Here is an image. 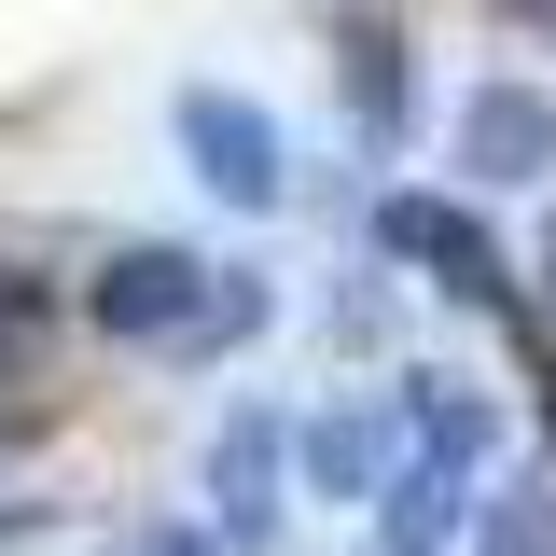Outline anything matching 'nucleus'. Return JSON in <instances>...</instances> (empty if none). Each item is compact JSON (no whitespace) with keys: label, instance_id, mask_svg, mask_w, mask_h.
I'll return each mask as SVG.
<instances>
[{"label":"nucleus","instance_id":"1","mask_svg":"<svg viewBox=\"0 0 556 556\" xmlns=\"http://www.w3.org/2000/svg\"><path fill=\"white\" fill-rule=\"evenodd\" d=\"M98 320H112V334H181V320H208V265L195 251H112Z\"/></svg>","mask_w":556,"mask_h":556},{"label":"nucleus","instance_id":"2","mask_svg":"<svg viewBox=\"0 0 556 556\" xmlns=\"http://www.w3.org/2000/svg\"><path fill=\"white\" fill-rule=\"evenodd\" d=\"M181 139H195V181H223V195H251V208L278 195V126L251 98H208L195 84V98H181Z\"/></svg>","mask_w":556,"mask_h":556},{"label":"nucleus","instance_id":"3","mask_svg":"<svg viewBox=\"0 0 556 556\" xmlns=\"http://www.w3.org/2000/svg\"><path fill=\"white\" fill-rule=\"evenodd\" d=\"M473 167H486V181H543V167H556V112L515 98V84H486V98H473Z\"/></svg>","mask_w":556,"mask_h":556},{"label":"nucleus","instance_id":"4","mask_svg":"<svg viewBox=\"0 0 556 556\" xmlns=\"http://www.w3.org/2000/svg\"><path fill=\"white\" fill-rule=\"evenodd\" d=\"M265 431H237V445H223V459H208V486H223V529H265Z\"/></svg>","mask_w":556,"mask_h":556},{"label":"nucleus","instance_id":"5","mask_svg":"<svg viewBox=\"0 0 556 556\" xmlns=\"http://www.w3.org/2000/svg\"><path fill=\"white\" fill-rule=\"evenodd\" d=\"M445 515H459V486H445V473H404V486H390V543H404V556L445 543Z\"/></svg>","mask_w":556,"mask_h":556},{"label":"nucleus","instance_id":"6","mask_svg":"<svg viewBox=\"0 0 556 556\" xmlns=\"http://www.w3.org/2000/svg\"><path fill=\"white\" fill-rule=\"evenodd\" d=\"M306 473H320V486H362V473H376V431H334V417H320V431H306Z\"/></svg>","mask_w":556,"mask_h":556},{"label":"nucleus","instance_id":"7","mask_svg":"<svg viewBox=\"0 0 556 556\" xmlns=\"http://www.w3.org/2000/svg\"><path fill=\"white\" fill-rule=\"evenodd\" d=\"M167 556H195V543H167Z\"/></svg>","mask_w":556,"mask_h":556}]
</instances>
